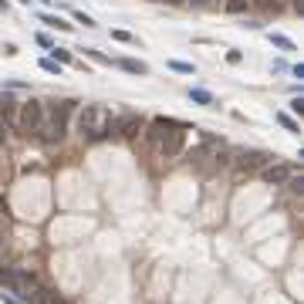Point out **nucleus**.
<instances>
[{
  "label": "nucleus",
  "mask_w": 304,
  "mask_h": 304,
  "mask_svg": "<svg viewBox=\"0 0 304 304\" xmlns=\"http://www.w3.org/2000/svg\"><path fill=\"white\" fill-rule=\"evenodd\" d=\"M51 304H68V301H65V297H57V294H54V297H51Z\"/></svg>",
  "instance_id": "25"
},
{
  "label": "nucleus",
  "mask_w": 304,
  "mask_h": 304,
  "mask_svg": "<svg viewBox=\"0 0 304 304\" xmlns=\"http://www.w3.org/2000/svg\"><path fill=\"white\" fill-rule=\"evenodd\" d=\"M17 101H14V95L7 91V95H0V125H4V132H11V129H17Z\"/></svg>",
  "instance_id": "6"
},
{
  "label": "nucleus",
  "mask_w": 304,
  "mask_h": 304,
  "mask_svg": "<svg viewBox=\"0 0 304 304\" xmlns=\"http://www.w3.org/2000/svg\"><path fill=\"white\" fill-rule=\"evenodd\" d=\"M162 152H166V156H179V152H183V129H179V125L172 129L169 139H162Z\"/></svg>",
  "instance_id": "8"
},
{
  "label": "nucleus",
  "mask_w": 304,
  "mask_h": 304,
  "mask_svg": "<svg viewBox=\"0 0 304 304\" xmlns=\"http://www.w3.org/2000/svg\"><path fill=\"white\" fill-rule=\"evenodd\" d=\"M166 4H176V7H179V4H186V0H166Z\"/></svg>",
  "instance_id": "28"
},
{
  "label": "nucleus",
  "mask_w": 304,
  "mask_h": 304,
  "mask_svg": "<svg viewBox=\"0 0 304 304\" xmlns=\"http://www.w3.org/2000/svg\"><path fill=\"white\" fill-rule=\"evenodd\" d=\"M4 304H21V301H17V297H4Z\"/></svg>",
  "instance_id": "27"
},
{
  "label": "nucleus",
  "mask_w": 304,
  "mask_h": 304,
  "mask_svg": "<svg viewBox=\"0 0 304 304\" xmlns=\"http://www.w3.org/2000/svg\"><path fill=\"white\" fill-rule=\"evenodd\" d=\"M291 112H294V115H304V98H294V101H291Z\"/></svg>",
  "instance_id": "20"
},
{
  "label": "nucleus",
  "mask_w": 304,
  "mask_h": 304,
  "mask_svg": "<svg viewBox=\"0 0 304 304\" xmlns=\"http://www.w3.org/2000/svg\"><path fill=\"white\" fill-rule=\"evenodd\" d=\"M78 132L88 142L112 139V112L105 105H85V108H78Z\"/></svg>",
  "instance_id": "1"
},
{
  "label": "nucleus",
  "mask_w": 304,
  "mask_h": 304,
  "mask_svg": "<svg viewBox=\"0 0 304 304\" xmlns=\"http://www.w3.org/2000/svg\"><path fill=\"white\" fill-rule=\"evenodd\" d=\"M112 37H115V41H122V44H132V41H135L129 31H112Z\"/></svg>",
  "instance_id": "17"
},
{
  "label": "nucleus",
  "mask_w": 304,
  "mask_h": 304,
  "mask_svg": "<svg viewBox=\"0 0 304 304\" xmlns=\"http://www.w3.org/2000/svg\"><path fill=\"white\" fill-rule=\"evenodd\" d=\"M78 105L75 101H54L51 108L44 105V125H41V132H37V139L41 142H65V135H68V118H71V112H75Z\"/></svg>",
  "instance_id": "2"
},
{
  "label": "nucleus",
  "mask_w": 304,
  "mask_h": 304,
  "mask_svg": "<svg viewBox=\"0 0 304 304\" xmlns=\"http://www.w3.org/2000/svg\"><path fill=\"white\" fill-rule=\"evenodd\" d=\"M41 21H44L47 27H57V31H71V24H68V21H61L57 14H41Z\"/></svg>",
  "instance_id": "11"
},
{
  "label": "nucleus",
  "mask_w": 304,
  "mask_h": 304,
  "mask_svg": "<svg viewBox=\"0 0 304 304\" xmlns=\"http://www.w3.org/2000/svg\"><path fill=\"white\" fill-rule=\"evenodd\" d=\"M277 122H281V125H284V129H291V132H301V125L294 122L291 115H277Z\"/></svg>",
  "instance_id": "14"
},
{
  "label": "nucleus",
  "mask_w": 304,
  "mask_h": 304,
  "mask_svg": "<svg viewBox=\"0 0 304 304\" xmlns=\"http://www.w3.org/2000/svg\"><path fill=\"white\" fill-rule=\"evenodd\" d=\"M37 44H41V47H51L54 41H51V34H37Z\"/></svg>",
  "instance_id": "23"
},
{
  "label": "nucleus",
  "mask_w": 304,
  "mask_h": 304,
  "mask_svg": "<svg viewBox=\"0 0 304 304\" xmlns=\"http://www.w3.org/2000/svg\"><path fill=\"white\" fill-rule=\"evenodd\" d=\"M4 142H7V132H4V125H0V146H4Z\"/></svg>",
  "instance_id": "26"
},
{
  "label": "nucleus",
  "mask_w": 304,
  "mask_h": 304,
  "mask_svg": "<svg viewBox=\"0 0 304 304\" xmlns=\"http://www.w3.org/2000/svg\"><path fill=\"white\" fill-rule=\"evenodd\" d=\"M75 21L85 24V27H91V17H88V14H81V11H75Z\"/></svg>",
  "instance_id": "21"
},
{
  "label": "nucleus",
  "mask_w": 304,
  "mask_h": 304,
  "mask_svg": "<svg viewBox=\"0 0 304 304\" xmlns=\"http://www.w3.org/2000/svg\"><path fill=\"white\" fill-rule=\"evenodd\" d=\"M54 65H61V61H71V54H68L65 47H54V57H51Z\"/></svg>",
  "instance_id": "18"
},
{
  "label": "nucleus",
  "mask_w": 304,
  "mask_h": 304,
  "mask_svg": "<svg viewBox=\"0 0 304 304\" xmlns=\"http://www.w3.org/2000/svg\"><path fill=\"white\" fill-rule=\"evenodd\" d=\"M169 68H172V71H179V75H190V71H193V65H186V61H169Z\"/></svg>",
  "instance_id": "16"
},
{
  "label": "nucleus",
  "mask_w": 304,
  "mask_h": 304,
  "mask_svg": "<svg viewBox=\"0 0 304 304\" xmlns=\"http://www.w3.org/2000/svg\"><path fill=\"white\" fill-rule=\"evenodd\" d=\"M193 7H210V4H213V0H190Z\"/></svg>",
  "instance_id": "24"
},
{
  "label": "nucleus",
  "mask_w": 304,
  "mask_h": 304,
  "mask_svg": "<svg viewBox=\"0 0 304 304\" xmlns=\"http://www.w3.org/2000/svg\"><path fill=\"white\" fill-rule=\"evenodd\" d=\"M274 156L264 152V149H236L233 156H230V166L236 169V176H244V172H260L264 166H270Z\"/></svg>",
  "instance_id": "4"
},
{
  "label": "nucleus",
  "mask_w": 304,
  "mask_h": 304,
  "mask_svg": "<svg viewBox=\"0 0 304 304\" xmlns=\"http://www.w3.org/2000/svg\"><path fill=\"white\" fill-rule=\"evenodd\" d=\"M291 172H294V169H291V166H284V162H270V166L260 169V179L270 183V186H281V183L291 179Z\"/></svg>",
  "instance_id": "7"
},
{
  "label": "nucleus",
  "mask_w": 304,
  "mask_h": 304,
  "mask_svg": "<svg viewBox=\"0 0 304 304\" xmlns=\"http://www.w3.org/2000/svg\"><path fill=\"white\" fill-rule=\"evenodd\" d=\"M250 0H226V14H247Z\"/></svg>",
  "instance_id": "12"
},
{
  "label": "nucleus",
  "mask_w": 304,
  "mask_h": 304,
  "mask_svg": "<svg viewBox=\"0 0 304 304\" xmlns=\"http://www.w3.org/2000/svg\"><path fill=\"white\" fill-rule=\"evenodd\" d=\"M112 65H118L122 71H132V75H146V71H149L142 61H129V57H112Z\"/></svg>",
  "instance_id": "10"
},
{
  "label": "nucleus",
  "mask_w": 304,
  "mask_h": 304,
  "mask_svg": "<svg viewBox=\"0 0 304 304\" xmlns=\"http://www.w3.org/2000/svg\"><path fill=\"white\" fill-rule=\"evenodd\" d=\"M270 41L277 47H284V51H294V41H287V37H277V34H270Z\"/></svg>",
  "instance_id": "15"
},
{
  "label": "nucleus",
  "mask_w": 304,
  "mask_h": 304,
  "mask_svg": "<svg viewBox=\"0 0 304 304\" xmlns=\"http://www.w3.org/2000/svg\"><path fill=\"white\" fill-rule=\"evenodd\" d=\"M301 190H304V183H301V179H297V176L291 172V193H301Z\"/></svg>",
  "instance_id": "22"
},
{
  "label": "nucleus",
  "mask_w": 304,
  "mask_h": 304,
  "mask_svg": "<svg viewBox=\"0 0 304 304\" xmlns=\"http://www.w3.org/2000/svg\"><path fill=\"white\" fill-rule=\"evenodd\" d=\"M44 101L41 98H27L17 108V129H21L24 135H37L41 132V125H44Z\"/></svg>",
  "instance_id": "3"
},
{
  "label": "nucleus",
  "mask_w": 304,
  "mask_h": 304,
  "mask_svg": "<svg viewBox=\"0 0 304 304\" xmlns=\"http://www.w3.org/2000/svg\"><path fill=\"white\" fill-rule=\"evenodd\" d=\"M0 11H7V0H0Z\"/></svg>",
  "instance_id": "29"
},
{
  "label": "nucleus",
  "mask_w": 304,
  "mask_h": 304,
  "mask_svg": "<svg viewBox=\"0 0 304 304\" xmlns=\"http://www.w3.org/2000/svg\"><path fill=\"white\" fill-rule=\"evenodd\" d=\"M41 68H44V71H51V75H57V71H61V65H54L51 57H44V61H41Z\"/></svg>",
  "instance_id": "19"
},
{
  "label": "nucleus",
  "mask_w": 304,
  "mask_h": 304,
  "mask_svg": "<svg viewBox=\"0 0 304 304\" xmlns=\"http://www.w3.org/2000/svg\"><path fill=\"white\" fill-rule=\"evenodd\" d=\"M0 267H4V250H0Z\"/></svg>",
  "instance_id": "30"
},
{
  "label": "nucleus",
  "mask_w": 304,
  "mask_h": 304,
  "mask_svg": "<svg viewBox=\"0 0 304 304\" xmlns=\"http://www.w3.org/2000/svg\"><path fill=\"white\" fill-rule=\"evenodd\" d=\"M190 98H193V101H200V105H210V101H213V95H210V91L193 88V91H190Z\"/></svg>",
  "instance_id": "13"
},
{
  "label": "nucleus",
  "mask_w": 304,
  "mask_h": 304,
  "mask_svg": "<svg viewBox=\"0 0 304 304\" xmlns=\"http://www.w3.org/2000/svg\"><path fill=\"white\" fill-rule=\"evenodd\" d=\"M142 115H118V118H115L112 122V139H125V142H129V139H135V135L142 132Z\"/></svg>",
  "instance_id": "5"
},
{
  "label": "nucleus",
  "mask_w": 304,
  "mask_h": 304,
  "mask_svg": "<svg viewBox=\"0 0 304 304\" xmlns=\"http://www.w3.org/2000/svg\"><path fill=\"white\" fill-rule=\"evenodd\" d=\"M172 129H176V122H169V118H156L152 129H149V142H162L166 132H172Z\"/></svg>",
  "instance_id": "9"
}]
</instances>
